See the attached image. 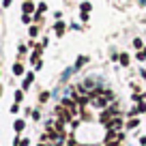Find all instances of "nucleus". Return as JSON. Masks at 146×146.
<instances>
[{"instance_id":"obj_1","label":"nucleus","mask_w":146,"mask_h":146,"mask_svg":"<svg viewBox=\"0 0 146 146\" xmlns=\"http://www.w3.org/2000/svg\"><path fill=\"white\" fill-rule=\"evenodd\" d=\"M105 127H108V131H116V129H120V127H123V120H120L118 116H114V118L110 120V123L105 125Z\"/></svg>"},{"instance_id":"obj_2","label":"nucleus","mask_w":146,"mask_h":146,"mask_svg":"<svg viewBox=\"0 0 146 146\" xmlns=\"http://www.w3.org/2000/svg\"><path fill=\"white\" fill-rule=\"evenodd\" d=\"M32 11H35V2H30V0H26V2H24V13H26V15H30Z\"/></svg>"},{"instance_id":"obj_3","label":"nucleus","mask_w":146,"mask_h":146,"mask_svg":"<svg viewBox=\"0 0 146 146\" xmlns=\"http://www.w3.org/2000/svg\"><path fill=\"white\" fill-rule=\"evenodd\" d=\"M24 127H26V123H24V120H15V125H13V129H15V131H24Z\"/></svg>"},{"instance_id":"obj_4","label":"nucleus","mask_w":146,"mask_h":146,"mask_svg":"<svg viewBox=\"0 0 146 146\" xmlns=\"http://www.w3.org/2000/svg\"><path fill=\"white\" fill-rule=\"evenodd\" d=\"M62 32H64V22H56V35L62 36Z\"/></svg>"},{"instance_id":"obj_5","label":"nucleus","mask_w":146,"mask_h":146,"mask_svg":"<svg viewBox=\"0 0 146 146\" xmlns=\"http://www.w3.org/2000/svg\"><path fill=\"white\" fill-rule=\"evenodd\" d=\"M13 73H15V75H22V73H24V67H22L19 62H15V64H13Z\"/></svg>"},{"instance_id":"obj_6","label":"nucleus","mask_w":146,"mask_h":146,"mask_svg":"<svg viewBox=\"0 0 146 146\" xmlns=\"http://www.w3.org/2000/svg\"><path fill=\"white\" fill-rule=\"evenodd\" d=\"M32 78H35V73H28V75H26V80H24V88H28V86H30Z\"/></svg>"},{"instance_id":"obj_7","label":"nucleus","mask_w":146,"mask_h":146,"mask_svg":"<svg viewBox=\"0 0 146 146\" xmlns=\"http://www.w3.org/2000/svg\"><path fill=\"white\" fill-rule=\"evenodd\" d=\"M118 60H120V64H123V67H127V64H129V56H127V54H120Z\"/></svg>"},{"instance_id":"obj_8","label":"nucleus","mask_w":146,"mask_h":146,"mask_svg":"<svg viewBox=\"0 0 146 146\" xmlns=\"http://www.w3.org/2000/svg\"><path fill=\"white\" fill-rule=\"evenodd\" d=\"M80 9H82V13H88L92 7H90V2H82V7H80Z\"/></svg>"},{"instance_id":"obj_9","label":"nucleus","mask_w":146,"mask_h":146,"mask_svg":"<svg viewBox=\"0 0 146 146\" xmlns=\"http://www.w3.org/2000/svg\"><path fill=\"white\" fill-rule=\"evenodd\" d=\"M140 112H146V103L144 101H137V114H140Z\"/></svg>"},{"instance_id":"obj_10","label":"nucleus","mask_w":146,"mask_h":146,"mask_svg":"<svg viewBox=\"0 0 146 146\" xmlns=\"http://www.w3.org/2000/svg\"><path fill=\"white\" fill-rule=\"evenodd\" d=\"M84 62H88V58H86V56H80V58H78V62H75V67H82Z\"/></svg>"},{"instance_id":"obj_11","label":"nucleus","mask_w":146,"mask_h":146,"mask_svg":"<svg viewBox=\"0 0 146 146\" xmlns=\"http://www.w3.org/2000/svg\"><path fill=\"white\" fill-rule=\"evenodd\" d=\"M22 99H24V92L22 90H15V103H19Z\"/></svg>"},{"instance_id":"obj_12","label":"nucleus","mask_w":146,"mask_h":146,"mask_svg":"<svg viewBox=\"0 0 146 146\" xmlns=\"http://www.w3.org/2000/svg\"><path fill=\"white\" fill-rule=\"evenodd\" d=\"M127 127H129V129H135V127H137V118H131V120L127 123Z\"/></svg>"},{"instance_id":"obj_13","label":"nucleus","mask_w":146,"mask_h":146,"mask_svg":"<svg viewBox=\"0 0 146 146\" xmlns=\"http://www.w3.org/2000/svg\"><path fill=\"white\" fill-rule=\"evenodd\" d=\"M47 99H50V92H41V97H39V101H43V103H45Z\"/></svg>"},{"instance_id":"obj_14","label":"nucleus","mask_w":146,"mask_h":146,"mask_svg":"<svg viewBox=\"0 0 146 146\" xmlns=\"http://www.w3.org/2000/svg\"><path fill=\"white\" fill-rule=\"evenodd\" d=\"M133 47H135V50H140V47H142V39H133Z\"/></svg>"},{"instance_id":"obj_15","label":"nucleus","mask_w":146,"mask_h":146,"mask_svg":"<svg viewBox=\"0 0 146 146\" xmlns=\"http://www.w3.org/2000/svg\"><path fill=\"white\" fill-rule=\"evenodd\" d=\"M22 22H24V24H30V22H32V17H30V15H26V13H24V17H22Z\"/></svg>"},{"instance_id":"obj_16","label":"nucleus","mask_w":146,"mask_h":146,"mask_svg":"<svg viewBox=\"0 0 146 146\" xmlns=\"http://www.w3.org/2000/svg\"><path fill=\"white\" fill-rule=\"evenodd\" d=\"M36 32H39V30H36V26H30V36H36Z\"/></svg>"},{"instance_id":"obj_17","label":"nucleus","mask_w":146,"mask_h":146,"mask_svg":"<svg viewBox=\"0 0 146 146\" xmlns=\"http://www.w3.org/2000/svg\"><path fill=\"white\" fill-rule=\"evenodd\" d=\"M28 144H30L28 140H22V142H19V146H28Z\"/></svg>"},{"instance_id":"obj_18","label":"nucleus","mask_w":146,"mask_h":146,"mask_svg":"<svg viewBox=\"0 0 146 146\" xmlns=\"http://www.w3.org/2000/svg\"><path fill=\"white\" fill-rule=\"evenodd\" d=\"M11 2H13V0H5V2H2V5H5V7H9Z\"/></svg>"},{"instance_id":"obj_19","label":"nucleus","mask_w":146,"mask_h":146,"mask_svg":"<svg viewBox=\"0 0 146 146\" xmlns=\"http://www.w3.org/2000/svg\"><path fill=\"white\" fill-rule=\"evenodd\" d=\"M140 5H142V7H146V0H140Z\"/></svg>"},{"instance_id":"obj_20","label":"nucleus","mask_w":146,"mask_h":146,"mask_svg":"<svg viewBox=\"0 0 146 146\" xmlns=\"http://www.w3.org/2000/svg\"><path fill=\"white\" fill-rule=\"evenodd\" d=\"M142 52H144V54H146V47H144V50H142Z\"/></svg>"}]
</instances>
